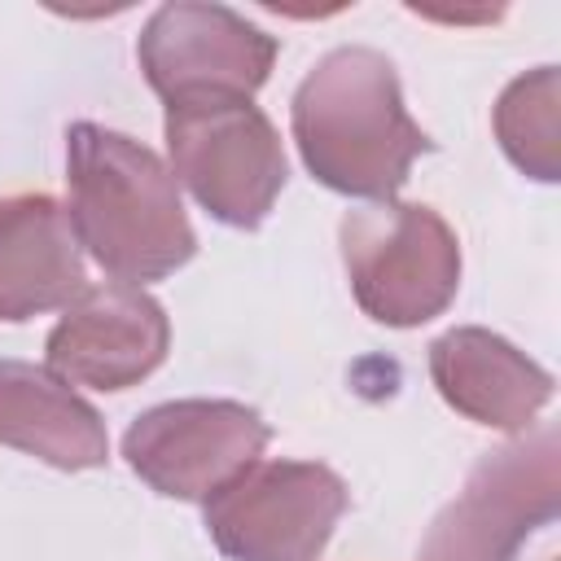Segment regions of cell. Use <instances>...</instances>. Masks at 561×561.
<instances>
[{
    "label": "cell",
    "mask_w": 561,
    "mask_h": 561,
    "mask_svg": "<svg viewBox=\"0 0 561 561\" xmlns=\"http://www.w3.org/2000/svg\"><path fill=\"white\" fill-rule=\"evenodd\" d=\"M162 131L171 149V175L210 219L254 232L272 215L289 167L272 118L254 101L167 105Z\"/></svg>",
    "instance_id": "cell-5"
},
{
    "label": "cell",
    "mask_w": 561,
    "mask_h": 561,
    "mask_svg": "<svg viewBox=\"0 0 561 561\" xmlns=\"http://www.w3.org/2000/svg\"><path fill=\"white\" fill-rule=\"evenodd\" d=\"M267 438L272 430L250 403L171 399L127 425L123 456L149 491L167 500L206 504L263 456Z\"/></svg>",
    "instance_id": "cell-8"
},
{
    "label": "cell",
    "mask_w": 561,
    "mask_h": 561,
    "mask_svg": "<svg viewBox=\"0 0 561 561\" xmlns=\"http://www.w3.org/2000/svg\"><path fill=\"white\" fill-rule=\"evenodd\" d=\"M276 39L228 4L171 0L149 13L136 61L167 105L250 101L276 61Z\"/></svg>",
    "instance_id": "cell-7"
},
{
    "label": "cell",
    "mask_w": 561,
    "mask_h": 561,
    "mask_svg": "<svg viewBox=\"0 0 561 561\" xmlns=\"http://www.w3.org/2000/svg\"><path fill=\"white\" fill-rule=\"evenodd\" d=\"M351 504L320 460H254L206 500V535L228 561H316Z\"/></svg>",
    "instance_id": "cell-6"
},
{
    "label": "cell",
    "mask_w": 561,
    "mask_h": 561,
    "mask_svg": "<svg viewBox=\"0 0 561 561\" xmlns=\"http://www.w3.org/2000/svg\"><path fill=\"white\" fill-rule=\"evenodd\" d=\"M495 140L522 175L539 184L561 180V75L557 66H535L500 92Z\"/></svg>",
    "instance_id": "cell-13"
},
{
    "label": "cell",
    "mask_w": 561,
    "mask_h": 561,
    "mask_svg": "<svg viewBox=\"0 0 561 561\" xmlns=\"http://www.w3.org/2000/svg\"><path fill=\"white\" fill-rule=\"evenodd\" d=\"M44 351L48 368L70 386L127 390L162 368L171 351V320L140 285H83L48 329Z\"/></svg>",
    "instance_id": "cell-9"
},
{
    "label": "cell",
    "mask_w": 561,
    "mask_h": 561,
    "mask_svg": "<svg viewBox=\"0 0 561 561\" xmlns=\"http://www.w3.org/2000/svg\"><path fill=\"white\" fill-rule=\"evenodd\" d=\"M70 224L79 245L123 285H149L197 254L171 167L101 123L66 127Z\"/></svg>",
    "instance_id": "cell-2"
},
{
    "label": "cell",
    "mask_w": 561,
    "mask_h": 561,
    "mask_svg": "<svg viewBox=\"0 0 561 561\" xmlns=\"http://www.w3.org/2000/svg\"><path fill=\"white\" fill-rule=\"evenodd\" d=\"M561 508V438L552 425L482 451L451 504L430 522L416 561H517Z\"/></svg>",
    "instance_id": "cell-4"
},
{
    "label": "cell",
    "mask_w": 561,
    "mask_h": 561,
    "mask_svg": "<svg viewBox=\"0 0 561 561\" xmlns=\"http://www.w3.org/2000/svg\"><path fill=\"white\" fill-rule=\"evenodd\" d=\"M430 377L447 408H456L473 425L504 434L526 430L557 386L552 373L539 368L526 351L478 324L447 329L430 342Z\"/></svg>",
    "instance_id": "cell-10"
},
{
    "label": "cell",
    "mask_w": 561,
    "mask_h": 561,
    "mask_svg": "<svg viewBox=\"0 0 561 561\" xmlns=\"http://www.w3.org/2000/svg\"><path fill=\"white\" fill-rule=\"evenodd\" d=\"M289 127L307 171L342 197L394 202L412 162L434 149L403 105L394 61L364 44H342L302 75Z\"/></svg>",
    "instance_id": "cell-1"
},
{
    "label": "cell",
    "mask_w": 561,
    "mask_h": 561,
    "mask_svg": "<svg viewBox=\"0 0 561 561\" xmlns=\"http://www.w3.org/2000/svg\"><path fill=\"white\" fill-rule=\"evenodd\" d=\"M351 294L386 329H416L443 316L460 289V241L425 202H377L337 224Z\"/></svg>",
    "instance_id": "cell-3"
},
{
    "label": "cell",
    "mask_w": 561,
    "mask_h": 561,
    "mask_svg": "<svg viewBox=\"0 0 561 561\" xmlns=\"http://www.w3.org/2000/svg\"><path fill=\"white\" fill-rule=\"evenodd\" d=\"M83 289V250L70 210L48 193L0 197V320L22 324L70 307Z\"/></svg>",
    "instance_id": "cell-11"
},
{
    "label": "cell",
    "mask_w": 561,
    "mask_h": 561,
    "mask_svg": "<svg viewBox=\"0 0 561 561\" xmlns=\"http://www.w3.org/2000/svg\"><path fill=\"white\" fill-rule=\"evenodd\" d=\"M0 443L66 473L110 460L101 412L53 368L26 359H0Z\"/></svg>",
    "instance_id": "cell-12"
}]
</instances>
